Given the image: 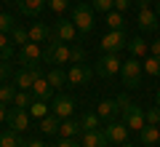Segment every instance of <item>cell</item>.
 I'll return each mask as SVG.
<instances>
[{
	"instance_id": "cell-1",
	"label": "cell",
	"mask_w": 160,
	"mask_h": 147,
	"mask_svg": "<svg viewBox=\"0 0 160 147\" xmlns=\"http://www.w3.org/2000/svg\"><path fill=\"white\" fill-rule=\"evenodd\" d=\"M118 102H120V113H123V123H126L128 129H133V131H142L144 126H147L144 110L139 107V104H133L126 94H123V96H118Z\"/></svg>"
},
{
	"instance_id": "cell-2",
	"label": "cell",
	"mask_w": 160,
	"mask_h": 147,
	"mask_svg": "<svg viewBox=\"0 0 160 147\" xmlns=\"http://www.w3.org/2000/svg\"><path fill=\"white\" fill-rule=\"evenodd\" d=\"M43 62L46 64H56V67L67 64L69 62V45H64V40H59L56 35H53V38L48 40V48L43 51Z\"/></svg>"
},
{
	"instance_id": "cell-3",
	"label": "cell",
	"mask_w": 160,
	"mask_h": 147,
	"mask_svg": "<svg viewBox=\"0 0 160 147\" xmlns=\"http://www.w3.org/2000/svg\"><path fill=\"white\" fill-rule=\"evenodd\" d=\"M142 62H139L136 56H131L128 62H123V67H120V78H123V86L126 88H139L142 86Z\"/></svg>"
},
{
	"instance_id": "cell-4",
	"label": "cell",
	"mask_w": 160,
	"mask_h": 147,
	"mask_svg": "<svg viewBox=\"0 0 160 147\" xmlns=\"http://www.w3.org/2000/svg\"><path fill=\"white\" fill-rule=\"evenodd\" d=\"M72 22H75V27H78V32H83V35L93 32V6L78 3V6L72 8Z\"/></svg>"
},
{
	"instance_id": "cell-5",
	"label": "cell",
	"mask_w": 160,
	"mask_h": 147,
	"mask_svg": "<svg viewBox=\"0 0 160 147\" xmlns=\"http://www.w3.org/2000/svg\"><path fill=\"white\" fill-rule=\"evenodd\" d=\"M102 51L104 54H118L120 48H126L128 45V40H126V29H109L107 35L102 38Z\"/></svg>"
},
{
	"instance_id": "cell-6",
	"label": "cell",
	"mask_w": 160,
	"mask_h": 147,
	"mask_svg": "<svg viewBox=\"0 0 160 147\" xmlns=\"http://www.w3.org/2000/svg\"><path fill=\"white\" fill-rule=\"evenodd\" d=\"M120 67H123V62L118 59V54H104L102 59L96 62V75H102V78H112V75H120Z\"/></svg>"
},
{
	"instance_id": "cell-7",
	"label": "cell",
	"mask_w": 160,
	"mask_h": 147,
	"mask_svg": "<svg viewBox=\"0 0 160 147\" xmlns=\"http://www.w3.org/2000/svg\"><path fill=\"white\" fill-rule=\"evenodd\" d=\"M38 78H43V70H40V64L38 67H24V70H19L16 75H13V83H16V88H22V91H29L35 86V80Z\"/></svg>"
},
{
	"instance_id": "cell-8",
	"label": "cell",
	"mask_w": 160,
	"mask_h": 147,
	"mask_svg": "<svg viewBox=\"0 0 160 147\" xmlns=\"http://www.w3.org/2000/svg\"><path fill=\"white\" fill-rule=\"evenodd\" d=\"M19 59H22L24 67H38L40 62H43V48H40V43H24L22 51H19Z\"/></svg>"
},
{
	"instance_id": "cell-9",
	"label": "cell",
	"mask_w": 160,
	"mask_h": 147,
	"mask_svg": "<svg viewBox=\"0 0 160 147\" xmlns=\"http://www.w3.org/2000/svg\"><path fill=\"white\" fill-rule=\"evenodd\" d=\"M8 126H11L13 131H19V134H22V131H27L29 129V110H24V107H16V104H13L11 110H8Z\"/></svg>"
},
{
	"instance_id": "cell-10",
	"label": "cell",
	"mask_w": 160,
	"mask_h": 147,
	"mask_svg": "<svg viewBox=\"0 0 160 147\" xmlns=\"http://www.w3.org/2000/svg\"><path fill=\"white\" fill-rule=\"evenodd\" d=\"M72 110H75V99H72V96H64V94L53 96V102H51V113L56 115V118H62V120L72 118Z\"/></svg>"
},
{
	"instance_id": "cell-11",
	"label": "cell",
	"mask_w": 160,
	"mask_h": 147,
	"mask_svg": "<svg viewBox=\"0 0 160 147\" xmlns=\"http://www.w3.org/2000/svg\"><path fill=\"white\" fill-rule=\"evenodd\" d=\"M128 126L123 123V120H109L107 126H104V134H107V139L112 142V144H123V142L128 139Z\"/></svg>"
},
{
	"instance_id": "cell-12",
	"label": "cell",
	"mask_w": 160,
	"mask_h": 147,
	"mask_svg": "<svg viewBox=\"0 0 160 147\" xmlns=\"http://www.w3.org/2000/svg\"><path fill=\"white\" fill-rule=\"evenodd\" d=\"M53 32H56V38L64 40V43H72V40L78 38V27H75L72 19H56V24H53Z\"/></svg>"
},
{
	"instance_id": "cell-13",
	"label": "cell",
	"mask_w": 160,
	"mask_h": 147,
	"mask_svg": "<svg viewBox=\"0 0 160 147\" xmlns=\"http://www.w3.org/2000/svg\"><path fill=\"white\" fill-rule=\"evenodd\" d=\"M91 80V67L88 64H72L67 72V86H86Z\"/></svg>"
},
{
	"instance_id": "cell-14",
	"label": "cell",
	"mask_w": 160,
	"mask_h": 147,
	"mask_svg": "<svg viewBox=\"0 0 160 147\" xmlns=\"http://www.w3.org/2000/svg\"><path fill=\"white\" fill-rule=\"evenodd\" d=\"M136 22H139V27H142L144 32H155V29H160V16H158V11H152V8H142Z\"/></svg>"
},
{
	"instance_id": "cell-15",
	"label": "cell",
	"mask_w": 160,
	"mask_h": 147,
	"mask_svg": "<svg viewBox=\"0 0 160 147\" xmlns=\"http://www.w3.org/2000/svg\"><path fill=\"white\" fill-rule=\"evenodd\" d=\"M83 147H109V139L102 129L96 131H83Z\"/></svg>"
},
{
	"instance_id": "cell-16",
	"label": "cell",
	"mask_w": 160,
	"mask_h": 147,
	"mask_svg": "<svg viewBox=\"0 0 160 147\" xmlns=\"http://www.w3.org/2000/svg\"><path fill=\"white\" fill-rule=\"evenodd\" d=\"M96 113H99L102 120H112L115 115L120 113V102H118V99H104V102H99Z\"/></svg>"
},
{
	"instance_id": "cell-17",
	"label": "cell",
	"mask_w": 160,
	"mask_h": 147,
	"mask_svg": "<svg viewBox=\"0 0 160 147\" xmlns=\"http://www.w3.org/2000/svg\"><path fill=\"white\" fill-rule=\"evenodd\" d=\"M16 6L24 16H40V11L46 8V0H16Z\"/></svg>"
},
{
	"instance_id": "cell-18",
	"label": "cell",
	"mask_w": 160,
	"mask_h": 147,
	"mask_svg": "<svg viewBox=\"0 0 160 147\" xmlns=\"http://www.w3.org/2000/svg\"><path fill=\"white\" fill-rule=\"evenodd\" d=\"M53 35H51V29H48V24H43V22H35L32 27H29V40L32 43H46V40H51Z\"/></svg>"
},
{
	"instance_id": "cell-19",
	"label": "cell",
	"mask_w": 160,
	"mask_h": 147,
	"mask_svg": "<svg viewBox=\"0 0 160 147\" xmlns=\"http://www.w3.org/2000/svg\"><path fill=\"white\" fill-rule=\"evenodd\" d=\"M29 91H32V96H35V99H48V96H51V91H53V86L48 83V80H46V75H43V78H38V80H35V86H32Z\"/></svg>"
},
{
	"instance_id": "cell-20",
	"label": "cell",
	"mask_w": 160,
	"mask_h": 147,
	"mask_svg": "<svg viewBox=\"0 0 160 147\" xmlns=\"http://www.w3.org/2000/svg\"><path fill=\"white\" fill-rule=\"evenodd\" d=\"M0 147H27V142L19 136V131H3L0 134Z\"/></svg>"
},
{
	"instance_id": "cell-21",
	"label": "cell",
	"mask_w": 160,
	"mask_h": 147,
	"mask_svg": "<svg viewBox=\"0 0 160 147\" xmlns=\"http://www.w3.org/2000/svg\"><path fill=\"white\" fill-rule=\"evenodd\" d=\"M126 48L131 51V56H136V59H139V56H147V54H149V43H147L144 38H133V40H128Z\"/></svg>"
},
{
	"instance_id": "cell-22",
	"label": "cell",
	"mask_w": 160,
	"mask_h": 147,
	"mask_svg": "<svg viewBox=\"0 0 160 147\" xmlns=\"http://www.w3.org/2000/svg\"><path fill=\"white\" fill-rule=\"evenodd\" d=\"M59 120H62V118H56L53 113H48L46 118H40V131L48 134V136H51V134H59V126H62Z\"/></svg>"
},
{
	"instance_id": "cell-23",
	"label": "cell",
	"mask_w": 160,
	"mask_h": 147,
	"mask_svg": "<svg viewBox=\"0 0 160 147\" xmlns=\"http://www.w3.org/2000/svg\"><path fill=\"white\" fill-rule=\"evenodd\" d=\"M80 131H83L80 120H72V118H67L62 126H59V134H62V139H72V136L80 134Z\"/></svg>"
},
{
	"instance_id": "cell-24",
	"label": "cell",
	"mask_w": 160,
	"mask_h": 147,
	"mask_svg": "<svg viewBox=\"0 0 160 147\" xmlns=\"http://www.w3.org/2000/svg\"><path fill=\"white\" fill-rule=\"evenodd\" d=\"M139 136H142V144H158L160 142V129L152 123H147L142 131H139Z\"/></svg>"
},
{
	"instance_id": "cell-25",
	"label": "cell",
	"mask_w": 160,
	"mask_h": 147,
	"mask_svg": "<svg viewBox=\"0 0 160 147\" xmlns=\"http://www.w3.org/2000/svg\"><path fill=\"white\" fill-rule=\"evenodd\" d=\"M46 80L53 86V88H62V86H67V72H64L62 67H53L51 72L46 75Z\"/></svg>"
},
{
	"instance_id": "cell-26",
	"label": "cell",
	"mask_w": 160,
	"mask_h": 147,
	"mask_svg": "<svg viewBox=\"0 0 160 147\" xmlns=\"http://www.w3.org/2000/svg\"><path fill=\"white\" fill-rule=\"evenodd\" d=\"M99 123H102V118H99V113H86L83 118H80V126H83V131H96Z\"/></svg>"
},
{
	"instance_id": "cell-27",
	"label": "cell",
	"mask_w": 160,
	"mask_h": 147,
	"mask_svg": "<svg viewBox=\"0 0 160 147\" xmlns=\"http://www.w3.org/2000/svg\"><path fill=\"white\" fill-rule=\"evenodd\" d=\"M32 102H35L32 91H22V88H19L16 96H13V104H16V107H24V110H29V104H32Z\"/></svg>"
},
{
	"instance_id": "cell-28",
	"label": "cell",
	"mask_w": 160,
	"mask_h": 147,
	"mask_svg": "<svg viewBox=\"0 0 160 147\" xmlns=\"http://www.w3.org/2000/svg\"><path fill=\"white\" fill-rule=\"evenodd\" d=\"M29 115H35V118H46V115H48V99H35V102L29 104Z\"/></svg>"
},
{
	"instance_id": "cell-29",
	"label": "cell",
	"mask_w": 160,
	"mask_h": 147,
	"mask_svg": "<svg viewBox=\"0 0 160 147\" xmlns=\"http://www.w3.org/2000/svg\"><path fill=\"white\" fill-rule=\"evenodd\" d=\"M142 67H144L147 75H160V56H152V54H149V56L142 62Z\"/></svg>"
},
{
	"instance_id": "cell-30",
	"label": "cell",
	"mask_w": 160,
	"mask_h": 147,
	"mask_svg": "<svg viewBox=\"0 0 160 147\" xmlns=\"http://www.w3.org/2000/svg\"><path fill=\"white\" fill-rule=\"evenodd\" d=\"M107 24H109V29H126V19H123L120 11H109L107 13Z\"/></svg>"
},
{
	"instance_id": "cell-31",
	"label": "cell",
	"mask_w": 160,
	"mask_h": 147,
	"mask_svg": "<svg viewBox=\"0 0 160 147\" xmlns=\"http://www.w3.org/2000/svg\"><path fill=\"white\" fill-rule=\"evenodd\" d=\"M11 43H13V40L8 38V35H0V59H3V62H8V59H11V54H13Z\"/></svg>"
},
{
	"instance_id": "cell-32",
	"label": "cell",
	"mask_w": 160,
	"mask_h": 147,
	"mask_svg": "<svg viewBox=\"0 0 160 147\" xmlns=\"http://www.w3.org/2000/svg\"><path fill=\"white\" fill-rule=\"evenodd\" d=\"M13 96H16V83H13V86L3 83V86H0V102H3V104H11Z\"/></svg>"
},
{
	"instance_id": "cell-33",
	"label": "cell",
	"mask_w": 160,
	"mask_h": 147,
	"mask_svg": "<svg viewBox=\"0 0 160 147\" xmlns=\"http://www.w3.org/2000/svg\"><path fill=\"white\" fill-rule=\"evenodd\" d=\"M11 40L13 43H19V45H24V43H29V29H24V27H13L11 29Z\"/></svg>"
},
{
	"instance_id": "cell-34",
	"label": "cell",
	"mask_w": 160,
	"mask_h": 147,
	"mask_svg": "<svg viewBox=\"0 0 160 147\" xmlns=\"http://www.w3.org/2000/svg\"><path fill=\"white\" fill-rule=\"evenodd\" d=\"M16 27L11 13H0V35H11V29Z\"/></svg>"
},
{
	"instance_id": "cell-35",
	"label": "cell",
	"mask_w": 160,
	"mask_h": 147,
	"mask_svg": "<svg viewBox=\"0 0 160 147\" xmlns=\"http://www.w3.org/2000/svg\"><path fill=\"white\" fill-rule=\"evenodd\" d=\"M69 62H72V64H83V62H86L83 45H69Z\"/></svg>"
},
{
	"instance_id": "cell-36",
	"label": "cell",
	"mask_w": 160,
	"mask_h": 147,
	"mask_svg": "<svg viewBox=\"0 0 160 147\" xmlns=\"http://www.w3.org/2000/svg\"><path fill=\"white\" fill-rule=\"evenodd\" d=\"M93 11H102V13H109L115 8V0H91Z\"/></svg>"
},
{
	"instance_id": "cell-37",
	"label": "cell",
	"mask_w": 160,
	"mask_h": 147,
	"mask_svg": "<svg viewBox=\"0 0 160 147\" xmlns=\"http://www.w3.org/2000/svg\"><path fill=\"white\" fill-rule=\"evenodd\" d=\"M48 8H51L53 13H64L69 8V0H48Z\"/></svg>"
},
{
	"instance_id": "cell-38",
	"label": "cell",
	"mask_w": 160,
	"mask_h": 147,
	"mask_svg": "<svg viewBox=\"0 0 160 147\" xmlns=\"http://www.w3.org/2000/svg\"><path fill=\"white\" fill-rule=\"evenodd\" d=\"M144 118H147V123L160 126V107H149L147 113H144Z\"/></svg>"
},
{
	"instance_id": "cell-39",
	"label": "cell",
	"mask_w": 160,
	"mask_h": 147,
	"mask_svg": "<svg viewBox=\"0 0 160 147\" xmlns=\"http://www.w3.org/2000/svg\"><path fill=\"white\" fill-rule=\"evenodd\" d=\"M8 78H11V64H8V62H3V59H0V80L6 83Z\"/></svg>"
},
{
	"instance_id": "cell-40",
	"label": "cell",
	"mask_w": 160,
	"mask_h": 147,
	"mask_svg": "<svg viewBox=\"0 0 160 147\" xmlns=\"http://www.w3.org/2000/svg\"><path fill=\"white\" fill-rule=\"evenodd\" d=\"M128 8H131V0H115V8H112V11L123 13V11H128Z\"/></svg>"
},
{
	"instance_id": "cell-41",
	"label": "cell",
	"mask_w": 160,
	"mask_h": 147,
	"mask_svg": "<svg viewBox=\"0 0 160 147\" xmlns=\"http://www.w3.org/2000/svg\"><path fill=\"white\" fill-rule=\"evenodd\" d=\"M149 54H152V56H160V40L149 43Z\"/></svg>"
},
{
	"instance_id": "cell-42",
	"label": "cell",
	"mask_w": 160,
	"mask_h": 147,
	"mask_svg": "<svg viewBox=\"0 0 160 147\" xmlns=\"http://www.w3.org/2000/svg\"><path fill=\"white\" fill-rule=\"evenodd\" d=\"M56 147H83V144H78V142H72V139H62Z\"/></svg>"
},
{
	"instance_id": "cell-43",
	"label": "cell",
	"mask_w": 160,
	"mask_h": 147,
	"mask_svg": "<svg viewBox=\"0 0 160 147\" xmlns=\"http://www.w3.org/2000/svg\"><path fill=\"white\" fill-rule=\"evenodd\" d=\"M6 118H8V110H6V104L0 102V123H3V120H6Z\"/></svg>"
},
{
	"instance_id": "cell-44",
	"label": "cell",
	"mask_w": 160,
	"mask_h": 147,
	"mask_svg": "<svg viewBox=\"0 0 160 147\" xmlns=\"http://www.w3.org/2000/svg\"><path fill=\"white\" fill-rule=\"evenodd\" d=\"M136 8L142 11V8H149V0H136Z\"/></svg>"
},
{
	"instance_id": "cell-45",
	"label": "cell",
	"mask_w": 160,
	"mask_h": 147,
	"mask_svg": "<svg viewBox=\"0 0 160 147\" xmlns=\"http://www.w3.org/2000/svg\"><path fill=\"white\" fill-rule=\"evenodd\" d=\"M27 147H46V144H43L40 139H32V142H27Z\"/></svg>"
},
{
	"instance_id": "cell-46",
	"label": "cell",
	"mask_w": 160,
	"mask_h": 147,
	"mask_svg": "<svg viewBox=\"0 0 160 147\" xmlns=\"http://www.w3.org/2000/svg\"><path fill=\"white\" fill-rule=\"evenodd\" d=\"M155 102H158V107H160V91H158V96H155Z\"/></svg>"
},
{
	"instance_id": "cell-47",
	"label": "cell",
	"mask_w": 160,
	"mask_h": 147,
	"mask_svg": "<svg viewBox=\"0 0 160 147\" xmlns=\"http://www.w3.org/2000/svg\"><path fill=\"white\" fill-rule=\"evenodd\" d=\"M155 11H158V16H160V0H158V6H155Z\"/></svg>"
},
{
	"instance_id": "cell-48",
	"label": "cell",
	"mask_w": 160,
	"mask_h": 147,
	"mask_svg": "<svg viewBox=\"0 0 160 147\" xmlns=\"http://www.w3.org/2000/svg\"><path fill=\"white\" fill-rule=\"evenodd\" d=\"M120 147H133V144H128V142H123V144H120Z\"/></svg>"
},
{
	"instance_id": "cell-49",
	"label": "cell",
	"mask_w": 160,
	"mask_h": 147,
	"mask_svg": "<svg viewBox=\"0 0 160 147\" xmlns=\"http://www.w3.org/2000/svg\"><path fill=\"white\" fill-rule=\"evenodd\" d=\"M158 40H160V35H158Z\"/></svg>"
}]
</instances>
